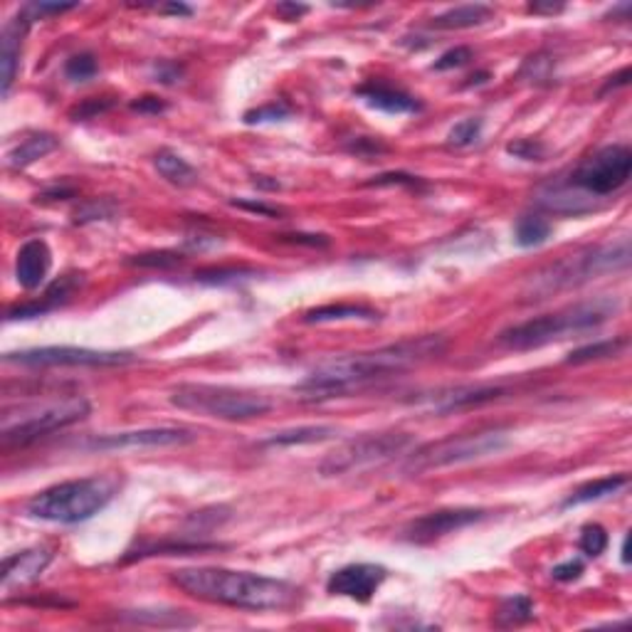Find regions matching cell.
Wrapping results in <instances>:
<instances>
[{
    "mask_svg": "<svg viewBox=\"0 0 632 632\" xmlns=\"http://www.w3.org/2000/svg\"><path fill=\"white\" fill-rule=\"evenodd\" d=\"M171 583L203 603L240 610H286L299 600L297 585L282 578L215 566L171 571Z\"/></svg>",
    "mask_w": 632,
    "mask_h": 632,
    "instance_id": "2",
    "label": "cell"
},
{
    "mask_svg": "<svg viewBox=\"0 0 632 632\" xmlns=\"http://www.w3.org/2000/svg\"><path fill=\"white\" fill-rule=\"evenodd\" d=\"M445 339L438 334L418 336L398 341L391 346L376 348V351H363V354H351V356L326 361L319 369H314L307 376V381L297 385L299 393L309 400H324L334 395L348 393L354 388H363L373 381H381L388 376H398L407 369H415L430 358H438L445 351Z\"/></svg>",
    "mask_w": 632,
    "mask_h": 632,
    "instance_id": "1",
    "label": "cell"
},
{
    "mask_svg": "<svg viewBox=\"0 0 632 632\" xmlns=\"http://www.w3.org/2000/svg\"><path fill=\"white\" fill-rule=\"evenodd\" d=\"M469 60H472V49H469V48H453V49H447L445 55H440V57L435 60V65H432V70H435V72L454 70V67H462V65H467Z\"/></svg>",
    "mask_w": 632,
    "mask_h": 632,
    "instance_id": "37",
    "label": "cell"
},
{
    "mask_svg": "<svg viewBox=\"0 0 632 632\" xmlns=\"http://www.w3.org/2000/svg\"><path fill=\"white\" fill-rule=\"evenodd\" d=\"M180 80V67L176 62H158L156 65V82L176 84Z\"/></svg>",
    "mask_w": 632,
    "mask_h": 632,
    "instance_id": "46",
    "label": "cell"
},
{
    "mask_svg": "<svg viewBox=\"0 0 632 632\" xmlns=\"http://www.w3.org/2000/svg\"><path fill=\"white\" fill-rule=\"evenodd\" d=\"M96 72H99V65H96L92 52H80V55L70 57L67 65H65V77L70 82H89Z\"/></svg>",
    "mask_w": 632,
    "mask_h": 632,
    "instance_id": "31",
    "label": "cell"
},
{
    "mask_svg": "<svg viewBox=\"0 0 632 632\" xmlns=\"http://www.w3.org/2000/svg\"><path fill=\"white\" fill-rule=\"evenodd\" d=\"M490 18V5L472 3V5H457V8H450V11L435 15L432 18V27H438V30H467V27H477V25L487 23Z\"/></svg>",
    "mask_w": 632,
    "mask_h": 632,
    "instance_id": "21",
    "label": "cell"
},
{
    "mask_svg": "<svg viewBox=\"0 0 632 632\" xmlns=\"http://www.w3.org/2000/svg\"><path fill=\"white\" fill-rule=\"evenodd\" d=\"M89 413H92L89 400H84L80 395L48 400V403L5 407L0 420V440H3V447H25L49 432L70 428L87 418Z\"/></svg>",
    "mask_w": 632,
    "mask_h": 632,
    "instance_id": "5",
    "label": "cell"
},
{
    "mask_svg": "<svg viewBox=\"0 0 632 632\" xmlns=\"http://www.w3.org/2000/svg\"><path fill=\"white\" fill-rule=\"evenodd\" d=\"M339 435V430L331 425H301V428L282 430L270 438H264V447H292V445H314V442H326Z\"/></svg>",
    "mask_w": 632,
    "mask_h": 632,
    "instance_id": "22",
    "label": "cell"
},
{
    "mask_svg": "<svg viewBox=\"0 0 632 632\" xmlns=\"http://www.w3.org/2000/svg\"><path fill=\"white\" fill-rule=\"evenodd\" d=\"M514 238L522 247H538L551 238V223L541 215H524L516 223Z\"/></svg>",
    "mask_w": 632,
    "mask_h": 632,
    "instance_id": "28",
    "label": "cell"
},
{
    "mask_svg": "<svg viewBox=\"0 0 632 632\" xmlns=\"http://www.w3.org/2000/svg\"><path fill=\"white\" fill-rule=\"evenodd\" d=\"M77 8H80V3H30V5H25L23 12L30 20H37V18L62 15V12L77 11Z\"/></svg>",
    "mask_w": 632,
    "mask_h": 632,
    "instance_id": "36",
    "label": "cell"
},
{
    "mask_svg": "<svg viewBox=\"0 0 632 632\" xmlns=\"http://www.w3.org/2000/svg\"><path fill=\"white\" fill-rule=\"evenodd\" d=\"M351 151H356V154H361V156L378 154V151H385V146L378 141H373V139H369V136H361V139H356V141H354Z\"/></svg>",
    "mask_w": 632,
    "mask_h": 632,
    "instance_id": "49",
    "label": "cell"
},
{
    "mask_svg": "<svg viewBox=\"0 0 632 632\" xmlns=\"http://www.w3.org/2000/svg\"><path fill=\"white\" fill-rule=\"evenodd\" d=\"M5 361H8V363H20V366H33V369H48V366L109 369V366H126V363H133V356L132 354H119V351H96V348L42 346L5 354Z\"/></svg>",
    "mask_w": 632,
    "mask_h": 632,
    "instance_id": "11",
    "label": "cell"
},
{
    "mask_svg": "<svg viewBox=\"0 0 632 632\" xmlns=\"http://www.w3.org/2000/svg\"><path fill=\"white\" fill-rule=\"evenodd\" d=\"M195 440L193 430L188 428H148V430H126V432H109L96 435L82 445L92 453H117V450H141V447H176Z\"/></svg>",
    "mask_w": 632,
    "mask_h": 632,
    "instance_id": "12",
    "label": "cell"
},
{
    "mask_svg": "<svg viewBox=\"0 0 632 632\" xmlns=\"http://www.w3.org/2000/svg\"><path fill=\"white\" fill-rule=\"evenodd\" d=\"M111 215H114V205L95 201V203L80 208L74 220H77V223H89V220H107V217H111Z\"/></svg>",
    "mask_w": 632,
    "mask_h": 632,
    "instance_id": "43",
    "label": "cell"
},
{
    "mask_svg": "<svg viewBox=\"0 0 632 632\" xmlns=\"http://www.w3.org/2000/svg\"><path fill=\"white\" fill-rule=\"evenodd\" d=\"M52 561V551L35 546V549H25L20 553H12L3 561V590L11 593L15 588L35 583Z\"/></svg>",
    "mask_w": 632,
    "mask_h": 632,
    "instance_id": "15",
    "label": "cell"
},
{
    "mask_svg": "<svg viewBox=\"0 0 632 632\" xmlns=\"http://www.w3.org/2000/svg\"><path fill=\"white\" fill-rule=\"evenodd\" d=\"M388 578V571L378 563H351L344 566L326 581V590L331 596L351 598L356 603H369L373 593Z\"/></svg>",
    "mask_w": 632,
    "mask_h": 632,
    "instance_id": "14",
    "label": "cell"
},
{
    "mask_svg": "<svg viewBox=\"0 0 632 632\" xmlns=\"http://www.w3.org/2000/svg\"><path fill=\"white\" fill-rule=\"evenodd\" d=\"M487 516L484 509H440L430 512L420 519H413L403 529V538L410 544H432L438 538L454 534L469 524H477Z\"/></svg>",
    "mask_w": 632,
    "mask_h": 632,
    "instance_id": "13",
    "label": "cell"
},
{
    "mask_svg": "<svg viewBox=\"0 0 632 632\" xmlns=\"http://www.w3.org/2000/svg\"><path fill=\"white\" fill-rule=\"evenodd\" d=\"M154 166L156 171L173 186H180V188H188V186H195L198 183V171L183 158V156L173 154V151H158L154 156Z\"/></svg>",
    "mask_w": 632,
    "mask_h": 632,
    "instance_id": "24",
    "label": "cell"
},
{
    "mask_svg": "<svg viewBox=\"0 0 632 632\" xmlns=\"http://www.w3.org/2000/svg\"><path fill=\"white\" fill-rule=\"evenodd\" d=\"M632 176V151L622 143L603 146L588 156L571 173V188L583 193L585 198H605L628 186Z\"/></svg>",
    "mask_w": 632,
    "mask_h": 632,
    "instance_id": "9",
    "label": "cell"
},
{
    "mask_svg": "<svg viewBox=\"0 0 632 632\" xmlns=\"http://www.w3.org/2000/svg\"><path fill=\"white\" fill-rule=\"evenodd\" d=\"M621 309V301L610 297H598L590 301H578L571 307H563L551 314H541L529 322L516 324L504 329L497 336V344L512 351H529V348H541L566 339L568 334H581L588 329H596L600 324H605L610 316H615Z\"/></svg>",
    "mask_w": 632,
    "mask_h": 632,
    "instance_id": "3",
    "label": "cell"
},
{
    "mask_svg": "<svg viewBox=\"0 0 632 632\" xmlns=\"http://www.w3.org/2000/svg\"><path fill=\"white\" fill-rule=\"evenodd\" d=\"M57 148V139L52 133H35L30 139H25L23 143H18L8 154V166L11 168H27L30 164H35L40 158H45L49 151Z\"/></svg>",
    "mask_w": 632,
    "mask_h": 632,
    "instance_id": "25",
    "label": "cell"
},
{
    "mask_svg": "<svg viewBox=\"0 0 632 632\" xmlns=\"http://www.w3.org/2000/svg\"><path fill=\"white\" fill-rule=\"evenodd\" d=\"M504 395H506V388H501V385H462V388L438 395L432 400V407L438 413H453V410H462V407L484 406L491 400H499Z\"/></svg>",
    "mask_w": 632,
    "mask_h": 632,
    "instance_id": "20",
    "label": "cell"
},
{
    "mask_svg": "<svg viewBox=\"0 0 632 632\" xmlns=\"http://www.w3.org/2000/svg\"><path fill=\"white\" fill-rule=\"evenodd\" d=\"M255 275L257 272L250 267H210V270L195 272V282H201V285H230V282L247 279V277Z\"/></svg>",
    "mask_w": 632,
    "mask_h": 632,
    "instance_id": "30",
    "label": "cell"
},
{
    "mask_svg": "<svg viewBox=\"0 0 632 632\" xmlns=\"http://www.w3.org/2000/svg\"><path fill=\"white\" fill-rule=\"evenodd\" d=\"M628 77H630V67H622L615 77H610L608 82H605V87L600 89V96L608 95L610 89H615V87H625V84H628Z\"/></svg>",
    "mask_w": 632,
    "mask_h": 632,
    "instance_id": "50",
    "label": "cell"
},
{
    "mask_svg": "<svg viewBox=\"0 0 632 632\" xmlns=\"http://www.w3.org/2000/svg\"><path fill=\"white\" fill-rule=\"evenodd\" d=\"M581 575H583V561H578V559H571V561L559 563V566L551 568V578L559 581V583H573Z\"/></svg>",
    "mask_w": 632,
    "mask_h": 632,
    "instance_id": "42",
    "label": "cell"
},
{
    "mask_svg": "<svg viewBox=\"0 0 632 632\" xmlns=\"http://www.w3.org/2000/svg\"><path fill=\"white\" fill-rule=\"evenodd\" d=\"M356 95L373 109H381V111H388V114H413V111H420L423 104L413 95H407L403 89L398 87H391L385 82H366L361 84L356 89Z\"/></svg>",
    "mask_w": 632,
    "mask_h": 632,
    "instance_id": "18",
    "label": "cell"
},
{
    "mask_svg": "<svg viewBox=\"0 0 632 632\" xmlns=\"http://www.w3.org/2000/svg\"><path fill=\"white\" fill-rule=\"evenodd\" d=\"M479 136H482V119L472 117V119H462L460 124H454L447 133V141L457 148H467V146L477 141Z\"/></svg>",
    "mask_w": 632,
    "mask_h": 632,
    "instance_id": "33",
    "label": "cell"
},
{
    "mask_svg": "<svg viewBox=\"0 0 632 632\" xmlns=\"http://www.w3.org/2000/svg\"><path fill=\"white\" fill-rule=\"evenodd\" d=\"M628 482H630L628 475H610V477H600V479H593V482H585V484H581L578 490L573 491L568 499L563 501V506L571 509V506H581V504H590V501L605 499V497H610V494H618L622 487H628Z\"/></svg>",
    "mask_w": 632,
    "mask_h": 632,
    "instance_id": "23",
    "label": "cell"
},
{
    "mask_svg": "<svg viewBox=\"0 0 632 632\" xmlns=\"http://www.w3.org/2000/svg\"><path fill=\"white\" fill-rule=\"evenodd\" d=\"M52 267V252L45 240H27L18 250L15 260V279L23 289H37L45 282Z\"/></svg>",
    "mask_w": 632,
    "mask_h": 632,
    "instance_id": "17",
    "label": "cell"
},
{
    "mask_svg": "<svg viewBox=\"0 0 632 632\" xmlns=\"http://www.w3.org/2000/svg\"><path fill=\"white\" fill-rule=\"evenodd\" d=\"M628 537H625V541H622V563H630V556H628Z\"/></svg>",
    "mask_w": 632,
    "mask_h": 632,
    "instance_id": "53",
    "label": "cell"
},
{
    "mask_svg": "<svg viewBox=\"0 0 632 632\" xmlns=\"http://www.w3.org/2000/svg\"><path fill=\"white\" fill-rule=\"evenodd\" d=\"M578 549L583 551L588 559H598L603 551L608 549V531L600 524H585L581 531Z\"/></svg>",
    "mask_w": 632,
    "mask_h": 632,
    "instance_id": "32",
    "label": "cell"
},
{
    "mask_svg": "<svg viewBox=\"0 0 632 632\" xmlns=\"http://www.w3.org/2000/svg\"><path fill=\"white\" fill-rule=\"evenodd\" d=\"M171 403L180 410L227 423L263 418L272 410V400L267 395L213 383H180L171 391Z\"/></svg>",
    "mask_w": 632,
    "mask_h": 632,
    "instance_id": "6",
    "label": "cell"
},
{
    "mask_svg": "<svg viewBox=\"0 0 632 632\" xmlns=\"http://www.w3.org/2000/svg\"><path fill=\"white\" fill-rule=\"evenodd\" d=\"M307 12H309V8L301 5V3H279V5H277V15H279L282 20H286V23H294V20H299V18L307 15Z\"/></svg>",
    "mask_w": 632,
    "mask_h": 632,
    "instance_id": "47",
    "label": "cell"
},
{
    "mask_svg": "<svg viewBox=\"0 0 632 632\" xmlns=\"http://www.w3.org/2000/svg\"><path fill=\"white\" fill-rule=\"evenodd\" d=\"M82 285V275H65L57 282H52L48 286V292L35 301H25V304H15L5 314V322H15V319H35L42 316L48 311L57 309L60 304H65L67 299L77 292V286Z\"/></svg>",
    "mask_w": 632,
    "mask_h": 632,
    "instance_id": "16",
    "label": "cell"
},
{
    "mask_svg": "<svg viewBox=\"0 0 632 632\" xmlns=\"http://www.w3.org/2000/svg\"><path fill=\"white\" fill-rule=\"evenodd\" d=\"M534 600L529 596H514L501 600L499 610H497V625L501 628H514V625H524V622L534 621Z\"/></svg>",
    "mask_w": 632,
    "mask_h": 632,
    "instance_id": "27",
    "label": "cell"
},
{
    "mask_svg": "<svg viewBox=\"0 0 632 632\" xmlns=\"http://www.w3.org/2000/svg\"><path fill=\"white\" fill-rule=\"evenodd\" d=\"M366 186H407V188H425V183L418 176H410V173H381L373 180H369Z\"/></svg>",
    "mask_w": 632,
    "mask_h": 632,
    "instance_id": "39",
    "label": "cell"
},
{
    "mask_svg": "<svg viewBox=\"0 0 632 632\" xmlns=\"http://www.w3.org/2000/svg\"><path fill=\"white\" fill-rule=\"evenodd\" d=\"M158 12H171V15H193L191 5H183V3H168V5H156Z\"/></svg>",
    "mask_w": 632,
    "mask_h": 632,
    "instance_id": "51",
    "label": "cell"
},
{
    "mask_svg": "<svg viewBox=\"0 0 632 632\" xmlns=\"http://www.w3.org/2000/svg\"><path fill=\"white\" fill-rule=\"evenodd\" d=\"M111 107H114L111 99H87V102H82L77 109H72L70 117L74 121L92 119V117H96V114H102V111H107V109Z\"/></svg>",
    "mask_w": 632,
    "mask_h": 632,
    "instance_id": "41",
    "label": "cell"
},
{
    "mask_svg": "<svg viewBox=\"0 0 632 632\" xmlns=\"http://www.w3.org/2000/svg\"><path fill=\"white\" fill-rule=\"evenodd\" d=\"M410 435L407 432H376V435H363L356 440H348L346 445H341L339 450L329 454L319 465V472L324 477H336V475H346L351 469L358 467L373 465V462H383L393 454L403 453L410 445Z\"/></svg>",
    "mask_w": 632,
    "mask_h": 632,
    "instance_id": "10",
    "label": "cell"
},
{
    "mask_svg": "<svg viewBox=\"0 0 632 632\" xmlns=\"http://www.w3.org/2000/svg\"><path fill=\"white\" fill-rule=\"evenodd\" d=\"M341 319H366L373 322L378 319V311L370 309L366 304H326V307H316L304 314L307 324H322V322H341Z\"/></svg>",
    "mask_w": 632,
    "mask_h": 632,
    "instance_id": "26",
    "label": "cell"
},
{
    "mask_svg": "<svg viewBox=\"0 0 632 632\" xmlns=\"http://www.w3.org/2000/svg\"><path fill=\"white\" fill-rule=\"evenodd\" d=\"M292 117V107L285 102H272L264 107L250 109L245 114V124H267V121H285Z\"/></svg>",
    "mask_w": 632,
    "mask_h": 632,
    "instance_id": "34",
    "label": "cell"
},
{
    "mask_svg": "<svg viewBox=\"0 0 632 632\" xmlns=\"http://www.w3.org/2000/svg\"><path fill=\"white\" fill-rule=\"evenodd\" d=\"M232 205H238V208H245V210H252V213L267 215V217H279V215H282V210H279V208H275V205L250 203V201H232Z\"/></svg>",
    "mask_w": 632,
    "mask_h": 632,
    "instance_id": "48",
    "label": "cell"
},
{
    "mask_svg": "<svg viewBox=\"0 0 632 632\" xmlns=\"http://www.w3.org/2000/svg\"><path fill=\"white\" fill-rule=\"evenodd\" d=\"M132 109L139 114H161V111H166V102L158 96H141V99L132 102Z\"/></svg>",
    "mask_w": 632,
    "mask_h": 632,
    "instance_id": "45",
    "label": "cell"
},
{
    "mask_svg": "<svg viewBox=\"0 0 632 632\" xmlns=\"http://www.w3.org/2000/svg\"><path fill=\"white\" fill-rule=\"evenodd\" d=\"M506 447H509V430L504 428L479 430V432H469V435H450L445 440L423 445L420 450L407 457L403 469L407 475H423L430 469L484 460L491 454H499Z\"/></svg>",
    "mask_w": 632,
    "mask_h": 632,
    "instance_id": "8",
    "label": "cell"
},
{
    "mask_svg": "<svg viewBox=\"0 0 632 632\" xmlns=\"http://www.w3.org/2000/svg\"><path fill=\"white\" fill-rule=\"evenodd\" d=\"M628 264H630V240L625 238L621 242L600 245L583 255H575V257L571 255L563 263L553 264L546 272L537 275V279L531 282V294L534 299H546L551 292L583 285L588 279L625 270Z\"/></svg>",
    "mask_w": 632,
    "mask_h": 632,
    "instance_id": "7",
    "label": "cell"
},
{
    "mask_svg": "<svg viewBox=\"0 0 632 632\" xmlns=\"http://www.w3.org/2000/svg\"><path fill=\"white\" fill-rule=\"evenodd\" d=\"M529 11L546 12V15H556V12L563 11V5L561 3H531V5H529Z\"/></svg>",
    "mask_w": 632,
    "mask_h": 632,
    "instance_id": "52",
    "label": "cell"
},
{
    "mask_svg": "<svg viewBox=\"0 0 632 632\" xmlns=\"http://www.w3.org/2000/svg\"><path fill=\"white\" fill-rule=\"evenodd\" d=\"M625 346H628V339H625V336L605 339V341H596V344H588V346L583 348H575L566 361H568V363H590V361H600V358L618 356Z\"/></svg>",
    "mask_w": 632,
    "mask_h": 632,
    "instance_id": "29",
    "label": "cell"
},
{
    "mask_svg": "<svg viewBox=\"0 0 632 632\" xmlns=\"http://www.w3.org/2000/svg\"><path fill=\"white\" fill-rule=\"evenodd\" d=\"M30 18L23 11L18 12V18H12L11 23L5 25L3 30V55H0V65H3V96L11 95V87L15 82V74L20 67V42H23L25 30L30 27Z\"/></svg>",
    "mask_w": 632,
    "mask_h": 632,
    "instance_id": "19",
    "label": "cell"
},
{
    "mask_svg": "<svg viewBox=\"0 0 632 632\" xmlns=\"http://www.w3.org/2000/svg\"><path fill=\"white\" fill-rule=\"evenodd\" d=\"M117 494V482L111 477L67 479L48 487L27 501V514L40 522L52 524H82L99 514Z\"/></svg>",
    "mask_w": 632,
    "mask_h": 632,
    "instance_id": "4",
    "label": "cell"
},
{
    "mask_svg": "<svg viewBox=\"0 0 632 632\" xmlns=\"http://www.w3.org/2000/svg\"><path fill=\"white\" fill-rule=\"evenodd\" d=\"M279 240L285 242H294V245H309V247H326L329 238L326 235H307V232H292V235H279Z\"/></svg>",
    "mask_w": 632,
    "mask_h": 632,
    "instance_id": "44",
    "label": "cell"
},
{
    "mask_svg": "<svg viewBox=\"0 0 632 632\" xmlns=\"http://www.w3.org/2000/svg\"><path fill=\"white\" fill-rule=\"evenodd\" d=\"M551 70H553V60L549 55L538 52V55H531L529 60L524 62V67L519 72V77H524L529 82H546L551 77Z\"/></svg>",
    "mask_w": 632,
    "mask_h": 632,
    "instance_id": "35",
    "label": "cell"
},
{
    "mask_svg": "<svg viewBox=\"0 0 632 632\" xmlns=\"http://www.w3.org/2000/svg\"><path fill=\"white\" fill-rule=\"evenodd\" d=\"M183 257L176 252H148V255H136L133 260H129V264H136V267H173Z\"/></svg>",
    "mask_w": 632,
    "mask_h": 632,
    "instance_id": "38",
    "label": "cell"
},
{
    "mask_svg": "<svg viewBox=\"0 0 632 632\" xmlns=\"http://www.w3.org/2000/svg\"><path fill=\"white\" fill-rule=\"evenodd\" d=\"M506 151L512 156H519V158H524V161H538L541 156H544V143L538 141H531V139H519V141H514L506 146Z\"/></svg>",
    "mask_w": 632,
    "mask_h": 632,
    "instance_id": "40",
    "label": "cell"
}]
</instances>
